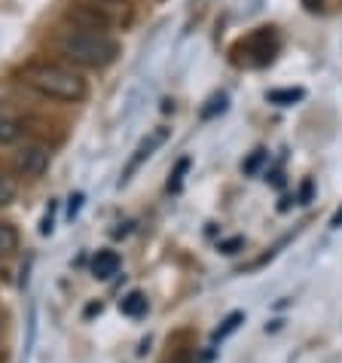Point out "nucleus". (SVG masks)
I'll return each instance as SVG.
<instances>
[{
	"instance_id": "1",
	"label": "nucleus",
	"mask_w": 342,
	"mask_h": 363,
	"mask_svg": "<svg viewBox=\"0 0 342 363\" xmlns=\"http://www.w3.org/2000/svg\"><path fill=\"white\" fill-rule=\"evenodd\" d=\"M55 49L65 62L86 70H104L119 55V43L104 28H65L55 40Z\"/></svg>"
},
{
	"instance_id": "2",
	"label": "nucleus",
	"mask_w": 342,
	"mask_h": 363,
	"mask_svg": "<svg viewBox=\"0 0 342 363\" xmlns=\"http://www.w3.org/2000/svg\"><path fill=\"white\" fill-rule=\"evenodd\" d=\"M18 77H22V83L28 89H34L37 95H43L49 101L79 104L89 95L83 74H77L74 67H65V65H28Z\"/></svg>"
},
{
	"instance_id": "3",
	"label": "nucleus",
	"mask_w": 342,
	"mask_h": 363,
	"mask_svg": "<svg viewBox=\"0 0 342 363\" xmlns=\"http://www.w3.org/2000/svg\"><path fill=\"white\" fill-rule=\"evenodd\" d=\"M49 162H53V150H49L43 140H18V147L13 153V165L22 177H28V180L43 177Z\"/></svg>"
},
{
	"instance_id": "4",
	"label": "nucleus",
	"mask_w": 342,
	"mask_h": 363,
	"mask_svg": "<svg viewBox=\"0 0 342 363\" xmlns=\"http://www.w3.org/2000/svg\"><path fill=\"white\" fill-rule=\"evenodd\" d=\"M165 140H168V128H156V132H150L144 140H140V147L135 150V156L128 159V165H126V171H123V180H119V184H126V180L132 177V174H135V171H138L140 165H144V159H150V156H153L156 150L165 144Z\"/></svg>"
},
{
	"instance_id": "5",
	"label": "nucleus",
	"mask_w": 342,
	"mask_h": 363,
	"mask_svg": "<svg viewBox=\"0 0 342 363\" xmlns=\"http://www.w3.org/2000/svg\"><path fill=\"white\" fill-rule=\"evenodd\" d=\"M25 135V125L13 110L0 107V147H9V144H18Z\"/></svg>"
},
{
	"instance_id": "6",
	"label": "nucleus",
	"mask_w": 342,
	"mask_h": 363,
	"mask_svg": "<svg viewBox=\"0 0 342 363\" xmlns=\"http://www.w3.org/2000/svg\"><path fill=\"white\" fill-rule=\"evenodd\" d=\"M123 266V259H119L116 250H98L95 259H92V275L101 278V281H110Z\"/></svg>"
},
{
	"instance_id": "7",
	"label": "nucleus",
	"mask_w": 342,
	"mask_h": 363,
	"mask_svg": "<svg viewBox=\"0 0 342 363\" xmlns=\"http://www.w3.org/2000/svg\"><path fill=\"white\" fill-rule=\"evenodd\" d=\"M119 311H123L126 318H144L150 311V299L140 294V290H132V294H126L119 299Z\"/></svg>"
},
{
	"instance_id": "8",
	"label": "nucleus",
	"mask_w": 342,
	"mask_h": 363,
	"mask_svg": "<svg viewBox=\"0 0 342 363\" xmlns=\"http://www.w3.org/2000/svg\"><path fill=\"white\" fill-rule=\"evenodd\" d=\"M266 98H269V104L287 107V104H297V101H303L306 92H303V89H272V92H269Z\"/></svg>"
},
{
	"instance_id": "9",
	"label": "nucleus",
	"mask_w": 342,
	"mask_h": 363,
	"mask_svg": "<svg viewBox=\"0 0 342 363\" xmlns=\"http://www.w3.org/2000/svg\"><path fill=\"white\" fill-rule=\"evenodd\" d=\"M241 320H245V315H241V311H233V315H226V318H224V324L214 330V336H211V339H214V342H224L229 333H236V330H238Z\"/></svg>"
},
{
	"instance_id": "10",
	"label": "nucleus",
	"mask_w": 342,
	"mask_h": 363,
	"mask_svg": "<svg viewBox=\"0 0 342 363\" xmlns=\"http://www.w3.org/2000/svg\"><path fill=\"white\" fill-rule=\"evenodd\" d=\"M16 196H18V186H16V180L9 177V174H4V171H0V208L13 205V201H16Z\"/></svg>"
},
{
	"instance_id": "11",
	"label": "nucleus",
	"mask_w": 342,
	"mask_h": 363,
	"mask_svg": "<svg viewBox=\"0 0 342 363\" xmlns=\"http://www.w3.org/2000/svg\"><path fill=\"white\" fill-rule=\"evenodd\" d=\"M16 247H18V235H16V229L9 226V223H0V257L13 254Z\"/></svg>"
},
{
	"instance_id": "12",
	"label": "nucleus",
	"mask_w": 342,
	"mask_h": 363,
	"mask_svg": "<svg viewBox=\"0 0 342 363\" xmlns=\"http://www.w3.org/2000/svg\"><path fill=\"white\" fill-rule=\"evenodd\" d=\"M187 168H189V159H180V162L175 165V171H171V177H168V189H171V193H180V186H184V174H187Z\"/></svg>"
},
{
	"instance_id": "13",
	"label": "nucleus",
	"mask_w": 342,
	"mask_h": 363,
	"mask_svg": "<svg viewBox=\"0 0 342 363\" xmlns=\"http://www.w3.org/2000/svg\"><path fill=\"white\" fill-rule=\"evenodd\" d=\"M266 162V150H254V156L248 159L245 165H241V171H245V174H257V168Z\"/></svg>"
},
{
	"instance_id": "14",
	"label": "nucleus",
	"mask_w": 342,
	"mask_h": 363,
	"mask_svg": "<svg viewBox=\"0 0 342 363\" xmlns=\"http://www.w3.org/2000/svg\"><path fill=\"white\" fill-rule=\"evenodd\" d=\"M55 229V205H49V211L43 214V223H40V235H53Z\"/></svg>"
},
{
	"instance_id": "15",
	"label": "nucleus",
	"mask_w": 342,
	"mask_h": 363,
	"mask_svg": "<svg viewBox=\"0 0 342 363\" xmlns=\"http://www.w3.org/2000/svg\"><path fill=\"white\" fill-rule=\"evenodd\" d=\"M241 247H245V238H226V241H220V254H238Z\"/></svg>"
},
{
	"instance_id": "16",
	"label": "nucleus",
	"mask_w": 342,
	"mask_h": 363,
	"mask_svg": "<svg viewBox=\"0 0 342 363\" xmlns=\"http://www.w3.org/2000/svg\"><path fill=\"white\" fill-rule=\"evenodd\" d=\"M79 205H83V193H74V196H70V205H67V217L70 220L79 214Z\"/></svg>"
},
{
	"instance_id": "17",
	"label": "nucleus",
	"mask_w": 342,
	"mask_h": 363,
	"mask_svg": "<svg viewBox=\"0 0 342 363\" xmlns=\"http://www.w3.org/2000/svg\"><path fill=\"white\" fill-rule=\"evenodd\" d=\"M211 104H214V107H208V110H205V113H202L205 119H208V116H214V110H224V107H226V95H220V98H214V101H211Z\"/></svg>"
},
{
	"instance_id": "18",
	"label": "nucleus",
	"mask_w": 342,
	"mask_h": 363,
	"mask_svg": "<svg viewBox=\"0 0 342 363\" xmlns=\"http://www.w3.org/2000/svg\"><path fill=\"white\" fill-rule=\"evenodd\" d=\"M309 196H311V184L306 180L303 189H299V205H309Z\"/></svg>"
},
{
	"instance_id": "19",
	"label": "nucleus",
	"mask_w": 342,
	"mask_h": 363,
	"mask_svg": "<svg viewBox=\"0 0 342 363\" xmlns=\"http://www.w3.org/2000/svg\"><path fill=\"white\" fill-rule=\"evenodd\" d=\"M333 226H342V208H339L336 214H333Z\"/></svg>"
},
{
	"instance_id": "20",
	"label": "nucleus",
	"mask_w": 342,
	"mask_h": 363,
	"mask_svg": "<svg viewBox=\"0 0 342 363\" xmlns=\"http://www.w3.org/2000/svg\"><path fill=\"white\" fill-rule=\"evenodd\" d=\"M104 4H116V0H104Z\"/></svg>"
}]
</instances>
